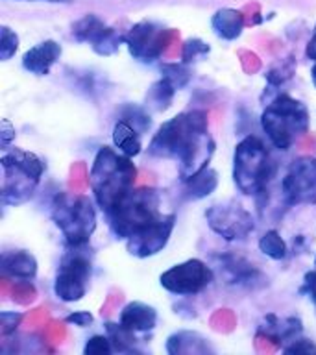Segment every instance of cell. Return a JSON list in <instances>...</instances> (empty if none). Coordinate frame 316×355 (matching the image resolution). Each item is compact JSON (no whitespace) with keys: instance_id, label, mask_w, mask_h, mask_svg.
Wrapping results in <instances>:
<instances>
[{"instance_id":"6da1fadb","label":"cell","mask_w":316,"mask_h":355,"mask_svg":"<svg viewBox=\"0 0 316 355\" xmlns=\"http://www.w3.org/2000/svg\"><path fill=\"white\" fill-rule=\"evenodd\" d=\"M215 139L209 133L207 111L193 110L163 122L148 143V155L177 161V174L187 182L209 166L215 154Z\"/></svg>"},{"instance_id":"7a4b0ae2","label":"cell","mask_w":316,"mask_h":355,"mask_svg":"<svg viewBox=\"0 0 316 355\" xmlns=\"http://www.w3.org/2000/svg\"><path fill=\"white\" fill-rule=\"evenodd\" d=\"M132 159L133 157H128L126 154L109 146H102L94 155L89 183L94 202L104 215L109 213L133 189L137 166L133 165Z\"/></svg>"},{"instance_id":"3957f363","label":"cell","mask_w":316,"mask_h":355,"mask_svg":"<svg viewBox=\"0 0 316 355\" xmlns=\"http://www.w3.org/2000/svg\"><path fill=\"white\" fill-rule=\"evenodd\" d=\"M261 126L274 148L287 152L299 137L309 132V110L288 94H277L263 111Z\"/></svg>"},{"instance_id":"277c9868","label":"cell","mask_w":316,"mask_h":355,"mask_svg":"<svg viewBox=\"0 0 316 355\" xmlns=\"http://www.w3.org/2000/svg\"><path fill=\"white\" fill-rule=\"evenodd\" d=\"M274 174V161L266 144L255 135L244 137L233 152V182L246 196H259Z\"/></svg>"},{"instance_id":"5b68a950","label":"cell","mask_w":316,"mask_h":355,"mask_svg":"<svg viewBox=\"0 0 316 355\" xmlns=\"http://www.w3.org/2000/svg\"><path fill=\"white\" fill-rule=\"evenodd\" d=\"M4 183L2 204L21 205L32 198L44 172V161L33 152L22 148H8L2 155Z\"/></svg>"},{"instance_id":"8992f818","label":"cell","mask_w":316,"mask_h":355,"mask_svg":"<svg viewBox=\"0 0 316 355\" xmlns=\"http://www.w3.org/2000/svg\"><path fill=\"white\" fill-rule=\"evenodd\" d=\"M159 215V193L152 187H141L132 189L104 216L113 235L128 241Z\"/></svg>"},{"instance_id":"52a82bcc","label":"cell","mask_w":316,"mask_h":355,"mask_svg":"<svg viewBox=\"0 0 316 355\" xmlns=\"http://www.w3.org/2000/svg\"><path fill=\"white\" fill-rule=\"evenodd\" d=\"M52 220L67 244H87L96 230V209L85 194L60 193L52 202Z\"/></svg>"},{"instance_id":"ba28073f","label":"cell","mask_w":316,"mask_h":355,"mask_svg":"<svg viewBox=\"0 0 316 355\" xmlns=\"http://www.w3.org/2000/svg\"><path fill=\"white\" fill-rule=\"evenodd\" d=\"M93 276V252L87 244H67L55 272V298L74 304L87 294Z\"/></svg>"},{"instance_id":"9c48e42d","label":"cell","mask_w":316,"mask_h":355,"mask_svg":"<svg viewBox=\"0 0 316 355\" xmlns=\"http://www.w3.org/2000/svg\"><path fill=\"white\" fill-rule=\"evenodd\" d=\"M215 279V272L205 261L187 259L161 274V287L176 296H196Z\"/></svg>"},{"instance_id":"30bf717a","label":"cell","mask_w":316,"mask_h":355,"mask_svg":"<svg viewBox=\"0 0 316 355\" xmlns=\"http://www.w3.org/2000/svg\"><path fill=\"white\" fill-rule=\"evenodd\" d=\"M281 194L290 207L316 204V157L301 155L288 165L281 180Z\"/></svg>"},{"instance_id":"8fae6325","label":"cell","mask_w":316,"mask_h":355,"mask_svg":"<svg viewBox=\"0 0 316 355\" xmlns=\"http://www.w3.org/2000/svg\"><path fill=\"white\" fill-rule=\"evenodd\" d=\"M172 30L154 21H141L128 33H124V44L133 60L141 63H154L161 58L168 44Z\"/></svg>"},{"instance_id":"7c38bea8","label":"cell","mask_w":316,"mask_h":355,"mask_svg":"<svg viewBox=\"0 0 316 355\" xmlns=\"http://www.w3.org/2000/svg\"><path fill=\"white\" fill-rule=\"evenodd\" d=\"M207 224L226 241H243L255 230L254 216L237 202H222L205 211Z\"/></svg>"},{"instance_id":"4fadbf2b","label":"cell","mask_w":316,"mask_h":355,"mask_svg":"<svg viewBox=\"0 0 316 355\" xmlns=\"http://www.w3.org/2000/svg\"><path fill=\"white\" fill-rule=\"evenodd\" d=\"M72 35L78 43H89L98 55H113L124 44V35L107 26L100 17L89 13L72 24Z\"/></svg>"},{"instance_id":"5bb4252c","label":"cell","mask_w":316,"mask_h":355,"mask_svg":"<svg viewBox=\"0 0 316 355\" xmlns=\"http://www.w3.org/2000/svg\"><path fill=\"white\" fill-rule=\"evenodd\" d=\"M174 227H176V215L174 213L159 215L155 220L146 224L143 230H139L137 233H133L132 237L128 239V252L139 259H146V257L159 254L170 241Z\"/></svg>"},{"instance_id":"9a60e30c","label":"cell","mask_w":316,"mask_h":355,"mask_svg":"<svg viewBox=\"0 0 316 355\" xmlns=\"http://www.w3.org/2000/svg\"><path fill=\"white\" fill-rule=\"evenodd\" d=\"M63 49L58 41L46 39L43 43L28 49L22 55V69L35 76H46L50 69L60 61Z\"/></svg>"},{"instance_id":"2e32d148","label":"cell","mask_w":316,"mask_h":355,"mask_svg":"<svg viewBox=\"0 0 316 355\" xmlns=\"http://www.w3.org/2000/svg\"><path fill=\"white\" fill-rule=\"evenodd\" d=\"M0 274L4 279L32 282L37 276V259L26 250H11L0 257Z\"/></svg>"},{"instance_id":"e0dca14e","label":"cell","mask_w":316,"mask_h":355,"mask_svg":"<svg viewBox=\"0 0 316 355\" xmlns=\"http://www.w3.org/2000/svg\"><path fill=\"white\" fill-rule=\"evenodd\" d=\"M216 261H218L222 268L227 272L229 282H233L235 285L255 288L263 287V285L268 282L252 263H248V261L243 259V257H238V255H216Z\"/></svg>"},{"instance_id":"ac0fdd59","label":"cell","mask_w":316,"mask_h":355,"mask_svg":"<svg viewBox=\"0 0 316 355\" xmlns=\"http://www.w3.org/2000/svg\"><path fill=\"white\" fill-rule=\"evenodd\" d=\"M119 322L135 333H148L157 324V311L144 302H130L121 311Z\"/></svg>"},{"instance_id":"d6986e66","label":"cell","mask_w":316,"mask_h":355,"mask_svg":"<svg viewBox=\"0 0 316 355\" xmlns=\"http://www.w3.org/2000/svg\"><path fill=\"white\" fill-rule=\"evenodd\" d=\"M259 331L265 333L266 337L276 340V343H292L301 335L304 326L301 320L296 316H288V318H279L276 315H266L263 318V324L259 326ZM287 346V344H285Z\"/></svg>"},{"instance_id":"ffe728a7","label":"cell","mask_w":316,"mask_h":355,"mask_svg":"<svg viewBox=\"0 0 316 355\" xmlns=\"http://www.w3.org/2000/svg\"><path fill=\"white\" fill-rule=\"evenodd\" d=\"M211 28H213L216 37L224 39V41H235V39L243 35V11L233 10V8H222L211 17Z\"/></svg>"},{"instance_id":"44dd1931","label":"cell","mask_w":316,"mask_h":355,"mask_svg":"<svg viewBox=\"0 0 316 355\" xmlns=\"http://www.w3.org/2000/svg\"><path fill=\"white\" fill-rule=\"evenodd\" d=\"M111 139H113L115 148L122 154H126L128 157H135V155L143 152V133L124 119H119L115 122L113 132H111Z\"/></svg>"},{"instance_id":"7402d4cb","label":"cell","mask_w":316,"mask_h":355,"mask_svg":"<svg viewBox=\"0 0 316 355\" xmlns=\"http://www.w3.org/2000/svg\"><path fill=\"white\" fill-rule=\"evenodd\" d=\"M183 183H185V193L188 200H202L211 193H215V189L218 187V172L211 166H205L204 171H200L198 174H194L191 180Z\"/></svg>"},{"instance_id":"603a6c76","label":"cell","mask_w":316,"mask_h":355,"mask_svg":"<svg viewBox=\"0 0 316 355\" xmlns=\"http://www.w3.org/2000/svg\"><path fill=\"white\" fill-rule=\"evenodd\" d=\"M104 327H105V333H107V337H109L111 343H113L115 352H130V354L139 352L137 348L139 338L135 337L137 333L132 331V329H128V327H124L121 322H119V324H115V322H105Z\"/></svg>"},{"instance_id":"cb8c5ba5","label":"cell","mask_w":316,"mask_h":355,"mask_svg":"<svg viewBox=\"0 0 316 355\" xmlns=\"http://www.w3.org/2000/svg\"><path fill=\"white\" fill-rule=\"evenodd\" d=\"M177 89L172 85L168 80L161 78L159 82H155L152 87H150L148 94H146V102L150 107H154L155 111H165L168 105H170L174 94H176Z\"/></svg>"},{"instance_id":"d4e9b609","label":"cell","mask_w":316,"mask_h":355,"mask_svg":"<svg viewBox=\"0 0 316 355\" xmlns=\"http://www.w3.org/2000/svg\"><path fill=\"white\" fill-rule=\"evenodd\" d=\"M259 250L266 257H270L274 261H281L287 257L288 248L287 243L283 241L281 233L277 230H268V232L259 239Z\"/></svg>"},{"instance_id":"484cf974","label":"cell","mask_w":316,"mask_h":355,"mask_svg":"<svg viewBox=\"0 0 316 355\" xmlns=\"http://www.w3.org/2000/svg\"><path fill=\"white\" fill-rule=\"evenodd\" d=\"M121 119H124L126 122H130L133 128H137L141 133H146L152 126V119H150V113L141 105L128 104L121 110Z\"/></svg>"},{"instance_id":"4316f807","label":"cell","mask_w":316,"mask_h":355,"mask_svg":"<svg viewBox=\"0 0 316 355\" xmlns=\"http://www.w3.org/2000/svg\"><path fill=\"white\" fill-rule=\"evenodd\" d=\"M161 74H163L161 78L168 80L177 91L191 82V71H188L187 63H183V61L182 63H165L161 67Z\"/></svg>"},{"instance_id":"83f0119b","label":"cell","mask_w":316,"mask_h":355,"mask_svg":"<svg viewBox=\"0 0 316 355\" xmlns=\"http://www.w3.org/2000/svg\"><path fill=\"white\" fill-rule=\"evenodd\" d=\"M19 50V35L10 26H0V60L10 61Z\"/></svg>"},{"instance_id":"f1b7e54d","label":"cell","mask_w":316,"mask_h":355,"mask_svg":"<svg viewBox=\"0 0 316 355\" xmlns=\"http://www.w3.org/2000/svg\"><path fill=\"white\" fill-rule=\"evenodd\" d=\"M111 352H115V348H113V343L107 337V333L105 335H93L91 338H87V343L83 346L85 355H107Z\"/></svg>"},{"instance_id":"f546056e","label":"cell","mask_w":316,"mask_h":355,"mask_svg":"<svg viewBox=\"0 0 316 355\" xmlns=\"http://www.w3.org/2000/svg\"><path fill=\"white\" fill-rule=\"evenodd\" d=\"M209 44L204 43L202 39H188V41H185V44H183V52H182V61L183 63H191V61H194L198 55H205L209 54Z\"/></svg>"},{"instance_id":"4dcf8cb0","label":"cell","mask_w":316,"mask_h":355,"mask_svg":"<svg viewBox=\"0 0 316 355\" xmlns=\"http://www.w3.org/2000/svg\"><path fill=\"white\" fill-rule=\"evenodd\" d=\"M24 318L22 313H15V311H2L0 313V333L2 337H8L10 333H13L17 329V326L21 324V320Z\"/></svg>"},{"instance_id":"1f68e13d","label":"cell","mask_w":316,"mask_h":355,"mask_svg":"<svg viewBox=\"0 0 316 355\" xmlns=\"http://www.w3.org/2000/svg\"><path fill=\"white\" fill-rule=\"evenodd\" d=\"M285 354H316V344L309 338H296L287 346H283Z\"/></svg>"},{"instance_id":"d6a6232c","label":"cell","mask_w":316,"mask_h":355,"mask_svg":"<svg viewBox=\"0 0 316 355\" xmlns=\"http://www.w3.org/2000/svg\"><path fill=\"white\" fill-rule=\"evenodd\" d=\"M94 320V316L89 313V311H72L69 315L65 316L67 324H71V326H78V327H87L91 326Z\"/></svg>"},{"instance_id":"836d02e7","label":"cell","mask_w":316,"mask_h":355,"mask_svg":"<svg viewBox=\"0 0 316 355\" xmlns=\"http://www.w3.org/2000/svg\"><path fill=\"white\" fill-rule=\"evenodd\" d=\"M301 293H305L310 298V302L316 305V268L315 270H309L304 276V287H301Z\"/></svg>"},{"instance_id":"e575fe53","label":"cell","mask_w":316,"mask_h":355,"mask_svg":"<svg viewBox=\"0 0 316 355\" xmlns=\"http://www.w3.org/2000/svg\"><path fill=\"white\" fill-rule=\"evenodd\" d=\"M15 139V126L11 124L8 119H2V132H0V143H2V150L10 148L11 141Z\"/></svg>"},{"instance_id":"d590c367","label":"cell","mask_w":316,"mask_h":355,"mask_svg":"<svg viewBox=\"0 0 316 355\" xmlns=\"http://www.w3.org/2000/svg\"><path fill=\"white\" fill-rule=\"evenodd\" d=\"M305 54H307L309 60L316 61V26H315V32H313V37H310L307 49H305Z\"/></svg>"},{"instance_id":"8d00e7d4","label":"cell","mask_w":316,"mask_h":355,"mask_svg":"<svg viewBox=\"0 0 316 355\" xmlns=\"http://www.w3.org/2000/svg\"><path fill=\"white\" fill-rule=\"evenodd\" d=\"M19 2H49V4H71L72 0H19Z\"/></svg>"},{"instance_id":"74e56055","label":"cell","mask_w":316,"mask_h":355,"mask_svg":"<svg viewBox=\"0 0 316 355\" xmlns=\"http://www.w3.org/2000/svg\"><path fill=\"white\" fill-rule=\"evenodd\" d=\"M310 80H313V85L316 87V61L313 63V69H310Z\"/></svg>"},{"instance_id":"f35d334b","label":"cell","mask_w":316,"mask_h":355,"mask_svg":"<svg viewBox=\"0 0 316 355\" xmlns=\"http://www.w3.org/2000/svg\"><path fill=\"white\" fill-rule=\"evenodd\" d=\"M315 266H316V257H315Z\"/></svg>"}]
</instances>
